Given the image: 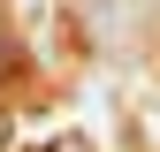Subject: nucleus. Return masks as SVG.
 <instances>
[]
</instances>
